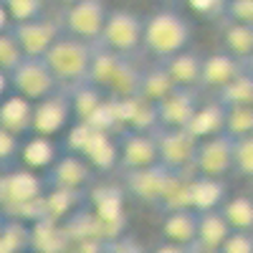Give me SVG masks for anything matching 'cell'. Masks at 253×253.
<instances>
[{"label": "cell", "mask_w": 253, "mask_h": 253, "mask_svg": "<svg viewBox=\"0 0 253 253\" xmlns=\"http://www.w3.org/2000/svg\"><path fill=\"white\" fill-rule=\"evenodd\" d=\"M94 51H96L94 43L79 41L69 33H61L41 58H43V63L48 66L51 76L56 79L61 89H76L89 84Z\"/></svg>", "instance_id": "cell-1"}, {"label": "cell", "mask_w": 253, "mask_h": 253, "mask_svg": "<svg viewBox=\"0 0 253 253\" xmlns=\"http://www.w3.org/2000/svg\"><path fill=\"white\" fill-rule=\"evenodd\" d=\"M193 43V26L177 10H157L142 23V48L157 61L167 58Z\"/></svg>", "instance_id": "cell-2"}, {"label": "cell", "mask_w": 253, "mask_h": 253, "mask_svg": "<svg viewBox=\"0 0 253 253\" xmlns=\"http://www.w3.org/2000/svg\"><path fill=\"white\" fill-rule=\"evenodd\" d=\"M46 177L43 172L31 170V167H10V170L0 172V205L3 213L13 215L15 210L33 208L43 203L46 195Z\"/></svg>", "instance_id": "cell-3"}, {"label": "cell", "mask_w": 253, "mask_h": 253, "mask_svg": "<svg viewBox=\"0 0 253 253\" xmlns=\"http://www.w3.org/2000/svg\"><path fill=\"white\" fill-rule=\"evenodd\" d=\"M142 23L144 18H139L134 10H126V8L107 10L96 46L117 56H129L142 46Z\"/></svg>", "instance_id": "cell-4"}, {"label": "cell", "mask_w": 253, "mask_h": 253, "mask_svg": "<svg viewBox=\"0 0 253 253\" xmlns=\"http://www.w3.org/2000/svg\"><path fill=\"white\" fill-rule=\"evenodd\" d=\"M5 79H8V89L10 91L20 94L23 99H28L33 104L61 89L56 84V79L51 76L48 66L43 63V58H31V56L20 58L15 63V69L5 74Z\"/></svg>", "instance_id": "cell-5"}, {"label": "cell", "mask_w": 253, "mask_h": 253, "mask_svg": "<svg viewBox=\"0 0 253 253\" xmlns=\"http://www.w3.org/2000/svg\"><path fill=\"white\" fill-rule=\"evenodd\" d=\"M230 167H233V137L218 132L198 139L193 155V170L200 177L223 180L230 172Z\"/></svg>", "instance_id": "cell-6"}, {"label": "cell", "mask_w": 253, "mask_h": 253, "mask_svg": "<svg viewBox=\"0 0 253 253\" xmlns=\"http://www.w3.org/2000/svg\"><path fill=\"white\" fill-rule=\"evenodd\" d=\"M152 134L157 142V165L167 167L172 172L185 175L187 167H193V155L198 139L182 129H167V126H152Z\"/></svg>", "instance_id": "cell-7"}, {"label": "cell", "mask_w": 253, "mask_h": 253, "mask_svg": "<svg viewBox=\"0 0 253 253\" xmlns=\"http://www.w3.org/2000/svg\"><path fill=\"white\" fill-rule=\"evenodd\" d=\"M104 18H107L104 0H76V3L66 5V10H63V31L79 41H86V43L96 46Z\"/></svg>", "instance_id": "cell-8"}, {"label": "cell", "mask_w": 253, "mask_h": 253, "mask_svg": "<svg viewBox=\"0 0 253 253\" xmlns=\"http://www.w3.org/2000/svg\"><path fill=\"white\" fill-rule=\"evenodd\" d=\"M117 150V165L122 170H144V167L157 165V142L152 129H126L119 137Z\"/></svg>", "instance_id": "cell-9"}, {"label": "cell", "mask_w": 253, "mask_h": 253, "mask_svg": "<svg viewBox=\"0 0 253 253\" xmlns=\"http://www.w3.org/2000/svg\"><path fill=\"white\" fill-rule=\"evenodd\" d=\"M46 185L48 187H58V190H74L81 193L84 187H89L94 182V167L84 160L79 152H69L63 157H56L48 167H46Z\"/></svg>", "instance_id": "cell-10"}, {"label": "cell", "mask_w": 253, "mask_h": 253, "mask_svg": "<svg viewBox=\"0 0 253 253\" xmlns=\"http://www.w3.org/2000/svg\"><path fill=\"white\" fill-rule=\"evenodd\" d=\"M71 114H74V107H71L69 89H58L51 96L33 104V132L31 134L53 137L63 126H69Z\"/></svg>", "instance_id": "cell-11"}, {"label": "cell", "mask_w": 253, "mask_h": 253, "mask_svg": "<svg viewBox=\"0 0 253 253\" xmlns=\"http://www.w3.org/2000/svg\"><path fill=\"white\" fill-rule=\"evenodd\" d=\"M10 33L15 38L18 48L23 51V56L41 58L63 31H61L58 23L41 15V18H33V20H23V23H10Z\"/></svg>", "instance_id": "cell-12"}, {"label": "cell", "mask_w": 253, "mask_h": 253, "mask_svg": "<svg viewBox=\"0 0 253 253\" xmlns=\"http://www.w3.org/2000/svg\"><path fill=\"white\" fill-rule=\"evenodd\" d=\"M198 107L195 89H180L172 86L165 96H160L152 109H155V126H167V129H182L190 122Z\"/></svg>", "instance_id": "cell-13"}, {"label": "cell", "mask_w": 253, "mask_h": 253, "mask_svg": "<svg viewBox=\"0 0 253 253\" xmlns=\"http://www.w3.org/2000/svg\"><path fill=\"white\" fill-rule=\"evenodd\" d=\"M248 71H251V61H241V58L230 56L225 51H215L210 56H203L198 89L218 91V89L225 86V84H230L233 79H238V76H243Z\"/></svg>", "instance_id": "cell-14"}, {"label": "cell", "mask_w": 253, "mask_h": 253, "mask_svg": "<svg viewBox=\"0 0 253 253\" xmlns=\"http://www.w3.org/2000/svg\"><path fill=\"white\" fill-rule=\"evenodd\" d=\"M0 129L15 137H28L33 132V101L8 91L0 99Z\"/></svg>", "instance_id": "cell-15"}, {"label": "cell", "mask_w": 253, "mask_h": 253, "mask_svg": "<svg viewBox=\"0 0 253 253\" xmlns=\"http://www.w3.org/2000/svg\"><path fill=\"white\" fill-rule=\"evenodd\" d=\"M160 66L165 69L167 79L172 81V86H180V89H198V81H200V63H203V56L190 51V48H182L167 58H160L157 61Z\"/></svg>", "instance_id": "cell-16"}, {"label": "cell", "mask_w": 253, "mask_h": 253, "mask_svg": "<svg viewBox=\"0 0 253 253\" xmlns=\"http://www.w3.org/2000/svg\"><path fill=\"white\" fill-rule=\"evenodd\" d=\"M162 236L165 241L172 243H182V246H195V228H198V210L187 208V205H177L170 210H162Z\"/></svg>", "instance_id": "cell-17"}, {"label": "cell", "mask_w": 253, "mask_h": 253, "mask_svg": "<svg viewBox=\"0 0 253 253\" xmlns=\"http://www.w3.org/2000/svg\"><path fill=\"white\" fill-rule=\"evenodd\" d=\"M228 223L218 208L198 210V228H195V251L198 253H215L228 236Z\"/></svg>", "instance_id": "cell-18"}, {"label": "cell", "mask_w": 253, "mask_h": 253, "mask_svg": "<svg viewBox=\"0 0 253 253\" xmlns=\"http://www.w3.org/2000/svg\"><path fill=\"white\" fill-rule=\"evenodd\" d=\"M220 51L241 61H251L253 58V26L236 23V20H220Z\"/></svg>", "instance_id": "cell-19"}, {"label": "cell", "mask_w": 253, "mask_h": 253, "mask_svg": "<svg viewBox=\"0 0 253 253\" xmlns=\"http://www.w3.org/2000/svg\"><path fill=\"white\" fill-rule=\"evenodd\" d=\"M223 203V180H210V177H195L187 180L185 185V205L193 210H208L218 208Z\"/></svg>", "instance_id": "cell-20"}, {"label": "cell", "mask_w": 253, "mask_h": 253, "mask_svg": "<svg viewBox=\"0 0 253 253\" xmlns=\"http://www.w3.org/2000/svg\"><path fill=\"white\" fill-rule=\"evenodd\" d=\"M185 129L195 139L223 132V107L218 101H210V104H205V107H195L193 117H190V122L185 124Z\"/></svg>", "instance_id": "cell-21"}, {"label": "cell", "mask_w": 253, "mask_h": 253, "mask_svg": "<svg viewBox=\"0 0 253 253\" xmlns=\"http://www.w3.org/2000/svg\"><path fill=\"white\" fill-rule=\"evenodd\" d=\"M218 210L230 230H253V198L251 195L241 193L233 198H225L218 205Z\"/></svg>", "instance_id": "cell-22"}, {"label": "cell", "mask_w": 253, "mask_h": 253, "mask_svg": "<svg viewBox=\"0 0 253 253\" xmlns=\"http://www.w3.org/2000/svg\"><path fill=\"white\" fill-rule=\"evenodd\" d=\"M31 248H33V230L15 215H8L3 230H0V253H26Z\"/></svg>", "instance_id": "cell-23"}, {"label": "cell", "mask_w": 253, "mask_h": 253, "mask_svg": "<svg viewBox=\"0 0 253 253\" xmlns=\"http://www.w3.org/2000/svg\"><path fill=\"white\" fill-rule=\"evenodd\" d=\"M223 132L233 139L253 134V104L223 107Z\"/></svg>", "instance_id": "cell-24"}, {"label": "cell", "mask_w": 253, "mask_h": 253, "mask_svg": "<svg viewBox=\"0 0 253 253\" xmlns=\"http://www.w3.org/2000/svg\"><path fill=\"white\" fill-rule=\"evenodd\" d=\"M170 89H172V81L167 79V74H165V69L160 66V63L152 71H144V74L139 71V81H137V96L139 99L155 104L160 96H165Z\"/></svg>", "instance_id": "cell-25"}, {"label": "cell", "mask_w": 253, "mask_h": 253, "mask_svg": "<svg viewBox=\"0 0 253 253\" xmlns=\"http://www.w3.org/2000/svg\"><path fill=\"white\" fill-rule=\"evenodd\" d=\"M215 101L220 107H238V104H253V76L251 71L225 84L215 91Z\"/></svg>", "instance_id": "cell-26"}, {"label": "cell", "mask_w": 253, "mask_h": 253, "mask_svg": "<svg viewBox=\"0 0 253 253\" xmlns=\"http://www.w3.org/2000/svg\"><path fill=\"white\" fill-rule=\"evenodd\" d=\"M230 172L241 177H253V134L233 139V167Z\"/></svg>", "instance_id": "cell-27"}, {"label": "cell", "mask_w": 253, "mask_h": 253, "mask_svg": "<svg viewBox=\"0 0 253 253\" xmlns=\"http://www.w3.org/2000/svg\"><path fill=\"white\" fill-rule=\"evenodd\" d=\"M10 23H23L43 15V0H0Z\"/></svg>", "instance_id": "cell-28"}, {"label": "cell", "mask_w": 253, "mask_h": 253, "mask_svg": "<svg viewBox=\"0 0 253 253\" xmlns=\"http://www.w3.org/2000/svg\"><path fill=\"white\" fill-rule=\"evenodd\" d=\"M20 147H23V137L0 129V172L20 165Z\"/></svg>", "instance_id": "cell-29"}, {"label": "cell", "mask_w": 253, "mask_h": 253, "mask_svg": "<svg viewBox=\"0 0 253 253\" xmlns=\"http://www.w3.org/2000/svg\"><path fill=\"white\" fill-rule=\"evenodd\" d=\"M20 58H23V51L18 48L15 38L10 33V26H8L5 31H0V74L13 71Z\"/></svg>", "instance_id": "cell-30"}, {"label": "cell", "mask_w": 253, "mask_h": 253, "mask_svg": "<svg viewBox=\"0 0 253 253\" xmlns=\"http://www.w3.org/2000/svg\"><path fill=\"white\" fill-rule=\"evenodd\" d=\"M215 253H253V230H228Z\"/></svg>", "instance_id": "cell-31"}, {"label": "cell", "mask_w": 253, "mask_h": 253, "mask_svg": "<svg viewBox=\"0 0 253 253\" xmlns=\"http://www.w3.org/2000/svg\"><path fill=\"white\" fill-rule=\"evenodd\" d=\"M220 20H236V23L253 26V0H225Z\"/></svg>", "instance_id": "cell-32"}, {"label": "cell", "mask_w": 253, "mask_h": 253, "mask_svg": "<svg viewBox=\"0 0 253 253\" xmlns=\"http://www.w3.org/2000/svg\"><path fill=\"white\" fill-rule=\"evenodd\" d=\"M187 5L193 8L198 15L208 18V20H220L223 18V8H225V0H187Z\"/></svg>", "instance_id": "cell-33"}, {"label": "cell", "mask_w": 253, "mask_h": 253, "mask_svg": "<svg viewBox=\"0 0 253 253\" xmlns=\"http://www.w3.org/2000/svg\"><path fill=\"white\" fill-rule=\"evenodd\" d=\"M101 253H147L134 238L129 236H122V238H114L109 243L101 246Z\"/></svg>", "instance_id": "cell-34"}, {"label": "cell", "mask_w": 253, "mask_h": 253, "mask_svg": "<svg viewBox=\"0 0 253 253\" xmlns=\"http://www.w3.org/2000/svg\"><path fill=\"white\" fill-rule=\"evenodd\" d=\"M152 253H198V251H195V246H182V243L165 241V243H160Z\"/></svg>", "instance_id": "cell-35"}, {"label": "cell", "mask_w": 253, "mask_h": 253, "mask_svg": "<svg viewBox=\"0 0 253 253\" xmlns=\"http://www.w3.org/2000/svg\"><path fill=\"white\" fill-rule=\"evenodd\" d=\"M10 26V20H8V13H5V8L0 5V31H5Z\"/></svg>", "instance_id": "cell-36"}, {"label": "cell", "mask_w": 253, "mask_h": 253, "mask_svg": "<svg viewBox=\"0 0 253 253\" xmlns=\"http://www.w3.org/2000/svg\"><path fill=\"white\" fill-rule=\"evenodd\" d=\"M8 89V79H5V74H0V94H3Z\"/></svg>", "instance_id": "cell-37"}, {"label": "cell", "mask_w": 253, "mask_h": 253, "mask_svg": "<svg viewBox=\"0 0 253 253\" xmlns=\"http://www.w3.org/2000/svg\"><path fill=\"white\" fill-rule=\"evenodd\" d=\"M5 220H8V215L3 213V210H0V230H3V225H5Z\"/></svg>", "instance_id": "cell-38"}, {"label": "cell", "mask_w": 253, "mask_h": 253, "mask_svg": "<svg viewBox=\"0 0 253 253\" xmlns=\"http://www.w3.org/2000/svg\"><path fill=\"white\" fill-rule=\"evenodd\" d=\"M61 3H63V5H71V3H76V0H61Z\"/></svg>", "instance_id": "cell-39"}, {"label": "cell", "mask_w": 253, "mask_h": 253, "mask_svg": "<svg viewBox=\"0 0 253 253\" xmlns=\"http://www.w3.org/2000/svg\"><path fill=\"white\" fill-rule=\"evenodd\" d=\"M167 3H175V0H167Z\"/></svg>", "instance_id": "cell-40"}, {"label": "cell", "mask_w": 253, "mask_h": 253, "mask_svg": "<svg viewBox=\"0 0 253 253\" xmlns=\"http://www.w3.org/2000/svg\"><path fill=\"white\" fill-rule=\"evenodd\" d=\"M26 253H31V251H26Z\"/></svg>", "instance_id": "cell-41"}]
</instances>
